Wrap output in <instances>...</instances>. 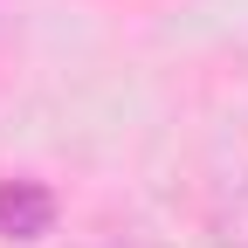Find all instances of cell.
Here are the masks:
<instances>
[{
    "label": "cell",
    "instance_id": "cell-1",
    "mask_svg": "<svg viewBox=\"0 0 248 248\" xmlns=\"http://www.w3.org/2000/svg\"><path fill=\"white\" fill-rule=\"evenodd\" d=\"M55 214H62V200H55L48 179H28V172L0 179V241H21V248L42 241L55 228Z\"/></svg>",
    "mask_w": 248,
    "mask_h": 248
},
{
    "label": "cell",
    "instance_id": "cell-2",
    "mask_svg": "<svg viewBox=\"0 0 248 248\" xmlns=\"http://www.w3.org/2000/svg\"><path fill=\"white\" fill-rule=\"evenodd\" d=\"M207 234L221 241V248H248V179H234V186L214 193V207H207Z\"/></svg>",
    "mask_w": 248,
    "mask_h": 248
}]
</instances>
